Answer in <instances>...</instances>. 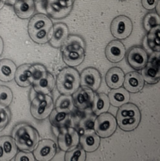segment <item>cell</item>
I'll return each mask as SVG.
<instances>
[{"mask_svg":"<svg viewBox=\"0 0 160 161\" xmlns=\"http://www.w3.org/2000/svg\"><path fill=\"white\" fill-rule=\"evenodd\" d=\"M16 64L11 60L4 58L0 60V81L9 82L14 78L16 70Z\"/></svg>","mask_w":160,"mask_h":161,"instance_id":"cell-21","label":"cell"},{"mask_svg":"<svg viewBox=\"0 0 160 161\" xmlns=\"http://www.w3.org/2000/svg\"><path fill=\"white\" fill-rule=\"evenodd\" d=\"M56 84L61 94L72 95L80 87V75L72 67L63 69L57 76Z\"/></svg>","mask_w":160,"mask_h":161,"instance_id":"cell-2","label":"cell"},{"mask_svg":"<svg viewBox=\"0 0 160 161\" xmlns=\"http://www.w3.org/2000/svg\"><path fill=\"white\" fill-rule=\"evenodd\" d=\"M5 4V0H0V10L3 8Z\"/></svg>","mask_w":160,"mask_h":161,"instance_id":"cell-45","label":"cell"},{"mask_svg":"<svg viewBox=\"0 0 160 161\" xmlns=\"http://www.w3.org/2000/svg\"><path fill=\"white\" fill-rule=\"evenodd\" d=\"M135 117H141V114L139 108L133 103H125L120 106L116 115L118 119H130Z\"/></svg>","mask_w":160,"mask_h":161,"instance_id":"cell-27","label":"cell"},{"mask_svg":"<svg viewBox=\"0 0 160 161\" xmlns=\"http://www.w3.org/2000/svg\"><path fill=\"white\" fill-rule=\"evenodd\" d=\"M53 26V23L48 16L42 13H38L30 19L28 25V33H30Z\"/></svg>","mask_w":160,"mask_h":161,"instance_id":"cell-18","label":"cell"},{"mask_svg":"<svg viewBox=\"0 0 160 161\" xmlns=\"http://www.w3.org/2000/svg\"><path fill=\"white\" fill-rule=\"evenodd\" d=\"M125 47L119 40L110 42L105 48L106 57L112 63H118L121 61L125 56Z\"/></svg>","mask_w":160,"mask_h":161,"instance_id":"cell-12","label":"cell"},{"mask_svg":"<svg viewBox=\"0 0 160 161\" xmlns=\"http://www.w3.org/2000/svg\"><path fill=\"white\" fill-rule=\"evenodd\" d=\"M57 151L55 142L51 139H43L38 142L33 150V155L36 160L50 161L53 159Z\"/></svg>","mask_w":160,"mask_h":161,"instance_id":"cell-7","label":"cell"},{"mask_svg":"<svg viewBox=\"0 0 160 161\" xmlns=\"http://www.w3.org/2000/svg\"><path fill=\"white\" fill-rule=\"evenodd\" d=\"M123 85L128 92L135 93L140 92L143 88L145 81L141 74L136 72H132L125 75Z\"/></svg>","mask_w":160,"mask_h":161,"instance_id":"cell-15","label":"cell"},{"mask_svg":"<svg viewBox=\"0 0 160 161\" xmlns=\"http://www.w3.org/2000/svg\"><path fill=\"white\" fill-rule=\"evenodd\" d=\"M53 26L45 28L30 33H28L31 39L38 44H45L48 43L52 35Z\"/></svg>","mask_w":160,"mask_h":161,"instance_id":"cell-31","label":"cell"},{"mask_svg":"<svg viewBox=\"0 0 160 161\" xmlns=\"http://www.w3.org/2000/svg\"><path fill=\"white\" fill-rule=\"evenodd\" d=\"M86 50H63L62 51L64 62L70 67L80 65L85 58Z\"/></svg>","mask_w":160,"mask_h":161,"instance_id":"cell-23","label":"cell"},{"mask_svg":"<svg viewBox=\"0 0 160 161\" xmlns=\"http://www.w3.org/2000/svg\"><path fill=\"white\" fill-rule=\"evenodd\" d=\"M110 105L108 96L104 93H100L94 95L92 103V110L94 115H99L103 113L107 112Z\"/></svg>","mask_w":160,"mask_h":161,"instance_id":"cell-26","label":"cell"},{"mask_svg":"<svg viewBox=\"0 0 160 161\" xmlns=\"http://www.w3.org/2000/svg\"><path fill=\"white\" fill-rule=\"evenodd\" d=\"M29 70L31 72L32 84L33 83L36 82L43 78L48 74L45 67L39 64L31 65L29 67Z\"/></svg>","mask_w":160,"mask_h":161,"instance_id":"cell-37","label":"cell"},{"mask_svg":"<svg viewBox=\"0 0 160 161\" xmlns=\"http://www.w3.org/2000/svg\"><path fill=\"white\" fill-rule=\"evenodd\" d=\"M53 107V100L50 95L38 93L31 101L30 112L35 119L43 120L50 116Z\"/></svg>","mask_w":160,"mask_h":161,"instance_id":"cell-3","label":"cell"},{"mask_svg":"<svg viewBox=\"0 0 160 161\" xmlns=\"http://www.w3.org/2000/svg\"><path fill=\"white\" fill-rule=\"evenodd\" d=\"M11 119V112L8 107L0 108V132L5 129Z\"/></svg>","mask_w":160,"mask_h":161,"instance_id":"cell-38","label":"cell"},{"mask_svg":"<svg viewBox=\"0 0 160 161\" xmlns=\"http://www.w3.org/2000/svg\"><path fill=\"white\" fill-rule=\"evenodd\" d=\"M3 50H4V42L3 38L0 36V57L3 54Z\"/></svg>","mask_w":160,"mask_h":161,"instance_id":"cell-43","label":"cell"},{"mask_svg":"<svg viewBox=\"0 0 160 161\" xmlns=\"http://www.w3.org/2000/svg\"><path fill=\"white\" fill-rule=\"evenodd\" d=\"M109 103L114 107H120L129 102L130 95L125 88H118L111 90L108 93Z\"/></svg>","mask_w":160,"mask_h":161,"instance_id":"cell-20","label":"cell"},{"mask_svg":"<svg viewBox=\"0 0 160 161\" xmlns=\"http://www.w3.org/2000/svg\"><path fill=\"white\" fill-rule=\"evenodd\" d=\"M69 35V30L67 25L63 23H58L53 26L51 37L49 41L51 47L60 48Z\"/></svg>","mask_w":160,"mask_h":161,"instance_id":"cell-13","label":"cell"},{"mask_svg":"<svg viewBox=\"0 0 160 161\" xmlns=\"http://www.w3.org/2000/svg\"><path fill=\"white\" fill-rule=\"evenodd\" d=\"M95 117L94 115H88L84 117L80 123V128L84 131L94 130Z\"/></svg>","mask_w":160,"mask_h":161,"instance_id":"cell-39","label":"cell"},{"mask_svg":"<svg viewBox=\"0 0 160 161\" xmlns=\"http://www.w3.org/2000/svg\"><path fill=\"white\" fill-rule=\"evenodd\" d=\"M116 127V119L109 113H103L95 119L94 130L99 137L107 138L110 137L115 133Z\"/></svg>","mask_w":160,"mask_h":161,"instance_id":"cell-4","label":"cell"},{"mask_svg":"<svg viewBox=\"0 0 160 161\" xmlns=\"http://www.w3.org/2000/svg\"><path fill=\"white\" fill-rule=\"evenodd\" d=\"M15 161H35V158L33 154L31 152L21 151L17 153L14 158Z\"/></svg>","mask_w":160,"mask_h":161,"instance_id":"cell-40","label":"cell"},{"mask_svg":"<svg viewBox=\"0 0 160 161\" xmlns=\"http://www.w3.org/2000/svg\"><path fill=\"white\" fill-rule=\"evenodd\" d=\"M125 79V74L121 69L119 67H113L106 73L105 80L107 85L115 89L121 86Z\"/></svg>","mask_w":160,"mask_h":161,"instance_id":"cell-19","label":"cell"},{"mask_svg":"<svg viewBox=\"0 0 160 161\" xmlns=\"http://www.w3.org/2000/svg\"><path fill=\"white\" fill-rule=\"evenodd\" d=\"M72 8L63 6L58 0H47L46 10L50 17L59 19L67 17L71 13Z\"/></svg>","mask_w":160,"mask_h":161,"instance_id":"cell-17","label":"cell"},{"mask_svg":"<svg viewBox=\"0 0 160 161\" xmlns=\"http://www.w3.org/2000/svg\"><path fill=\"white\" fill-rule=\"evenodd\" d=\"M70 113L58 112L53 110L50 115V122L51 124L56 128H63L70 120Z\"/></svg>","mask_w":160,"mask_h":161,"instance_id":"cell-29","label":"cell"},{"mask_svg":"<svg viewBox=\"0 0 160 161\" xmlns=\"http://www.w3.org/2000/svg\"><path fill=\"white\" fill-rule=\"evenodd\" d=\"M13 93L8 86L0 85V108L8 107L12 103Z\"/></svg>","mask_w":160,"mask_h":161,"instance_id":"cell-33","label":"cell"},{"mask_svg":"<svg viewBox=\"0 0 160 161\" xmlns=\"http://www.w3.org/2000/svg\"><path fill=\"white\" fill-rule=\"evenodd\" d=\"M120 1H125V0H120Z\"/></svg>","mask_w":160,"mask_h":161,"instance_id":"cell-46","label":"cell"},{"mask_svg":"<svg viewBox=\"0 0 160 161\" xmlns=\"http://www.w3.org/2000/svg\"><path fill=\"white\" fill-rule=\"evenodd\" d=\"M18 152V147L11 136L0 137V161H11Z\"/></svg>","mask_w":160,"mask_h":161,"instance_id":"cell-11","label":"cell"},{"mask_svg":"<svg viewBox=\"0 0 160 161\" xmlns=\"http://www.w3.org/2000/svg\"><path fill=\"white\" fill-rule=\"evenodd\" d=\"M61 52L63 50H86L85 42L82 38L77 35L68 36L67 39L61 47Z\"/></svg>","mask_w":160,"mask_h":161,"instance_id":"cell-28","label":"cell"},{"mask_svg":"<svg viewBox=\"0 0 160 161\" xmlns=\"http://www.w3.org/2000/svg\"><path fill=\"white\" fill-rule=\"evenodd\" d=\"M29 64H23L16 69L14 80L18 85L21 87H27L32 85Z\"/></svg>","mask_w":160,"mask_h":161,"instance_id":"cell-24","label":"cell"},{"mask_svg":"<svg viewBox=\"0 0 160 161\" xmlns=\"http://www.w3.org/2000/svg\"><path fill=\"white\" fill-rule=\"evenodd\" d=\"M13 6L16 16L23 19L31 17L36 9L34 0H16Z\"/></svg>","mask_w":160,"mask_h":161,"instance_id":"cell-14","label":"cell"},{"mask_svg":"<svg viewBox=\"0 0 160 161\" xmlns=\"http://www.w3.org/2000/svg\"><path fill=\"white\" fill-rule=\"evenodd\" d=\"M81 147L85 152L92 153L98 149L100 144V138L94 130L84 131L80 137Z\"/></svg>","mask_w":160,"mask_h":161,"instance_id":"cell-16","label":"cell"},{"mask_svg":"<svg viewBox=\"0 0 160 161\" xmlns=\"http://www.w3.org/2000/svg\"><path fill=\"white\" fill-rule=\"evenodd\" d=\"M148 61V54L141 47H133L128 53L127 62L130 67L136 70H142L147 64Z\"/></svg>","mask_w":160,"mask_h":161,"instance_id":"cell-8","label":"cell"},{"mask_svg":"<svg viewBox=\"0 0 160 161\" xmlns=\"http://www.w3.org/2000/svg\"><path fill=\"white\" fill-rule=\"evenodd\" d=\"M34 90L40 94H49L53 90L55 80L53 75L48 73L45 77L32 84Z\"/></svg>","mask_w":160,"mask_h":161,"instance_id":"cell-22","label":"cell"},{"mask_svg":"<svg viewBox=\"0 0 160 161\" xmlns=\"http://www.w3.org/2000/svg\"><path fill=\"white\" fill-rule=\"evenodd\" d=\"M16 1V0H5V4L9 6H13Z\"/></svg>","mask_w":160,"mask_h":161,"instance_id":"cell-44","label":"cell"},{"mask_svg":"<svg viewBox=\"0 0 160 161\" xmlns=\"http://www.w3.org/2000/svg\"><path fill=\"white\" fill-rule=\"evenodd\" d=\"M141 3L144 8L147 10H153L156 8L158 0H141Z\"/></svg>","mask_w":160,"mask_h":161,"instance_id":"cell-41","label":"cell"},{"mask_svg":"<svg viewBox=\"0 0 160 161\" xmlns=\"http://www.w3.org/2000/svg\"><path fill=\"white\" fill-rule=\"evenodd\" d=\"M75 0H58L59 3L64 7H73Z\"/></svg>","mask_w":160,"mask_h":161,"instance_id":"cell-42","label":"cell"},{"mask_svg":"<svg viewBox=\"0 0 160 161\" xmlns=\"http://www.w3.org/2000/svg\"><path fill=\"white\" fill-rule=\"evenodd\" d=\"M94 91L86 86L79 88L72 96L74 106L80 110H84L90 106L94 100Z\"/></svg>","mask_w":160,"mask_h":161,"instance_id":"cell-10","label":"cell"},{"mask_svg":"<svg viewBox=\"0 0 160 161\" xmlns=\"http://www.w3.org/2000/svg\"><path fill=\"white\" fill-rule=\"evenodd\" d=\"M86 155L85 151L81 147H75L67 151L65 161H85Z\"/></svg>","mask_w":160,"mask_h":161,"instance_id":"cell-36","label":"cell"},{"mask_svg":"<svg viewBox=\"0 0 160 161\" xmlns=\"http://www.w3.org/2000/svg\"><path fill=\"white\" fill-rule=\"evenodd\" d=\"M142 77L143 80L148 84H155L160 81V65L152 62L147 63L142 69Z\"/></svg>","mask_w":160,"mask_h":161,"instance_id":"cell-25","label":"cell"},{"mask_svg":"<svg viewBox=\"0 0 160 161\" xmlns=\"http://www.w3.org/2000/svg\"><path fill=\"white\" fill-rule=\"evenodd\" d=\"M12 137L18 149L31 152L36 147L40 136L37 130L27 123H19L12 131Z\"/></svg>","mask_w":160,"mask_h":161,"instance_id":"cell-1","label":"cell"},{"mask_svg":"<svg viewBox=\"0 0 160 161\" xmlns=\"http://www.w3.org/2000/svg\"><path fill=\"white\" fill-rule=\"evenodd\" d=\"M147 42L149 47L156 52L160 50V25H158L148 31Z\"/></svg>","mask_w":160,"mask_h":161,"instance_id":"cell-32","label":"cell"},{"mask_svg":"<svg viewBox=\"0 0 160 161\" xmlns=\"http://www.w3.org/2000/svg\"><path fill=\"white\" fill-rule=\"evenodd\" d=\"M74 103L72 95H60L55 103V110L58 112L70 113L74 109Z\"/></svg>","mask_w":160,"mask_h":161,"instance_id":"cell-30","label":"cell"},{"mask_svg":"<svg viewBox=\"0 0 160 161\" xmlns=\"http://www.w3.org/2000/svg\"><path fill=\"white\" fill-rule=\"evenodd\" d=\"M144 29L147 31H149L152 28L160 25V18L157 13H149L147 14L143 21Z\"/></svg>","mask_w":160,"mask_h":161,"instance_id":"cell-35","label":"cell"},{"mask_svg":"<svg viewBox=\"0 0 160 161\" xmlns=\"http://www.w3.org/2000/svg\"><path fill=\"white\" fill-rule=\"evenodd\" d=\"M58 143L60 149L67 152L79 144V133L73 127L63 128L58 135Z\"/></svg>","mask_w":160,"mask_h":161,"instance_id":"cell-6","label":"cell"},{"mask_svg":"<svg viewBox=\"0 0 160 161\" xmlns=\"http://www.w3.org/2000/svg\"><path fill=\"white\" fill-rule=\"evenodd\" d=\"M101 75L95 68L88 67L83 70L80 75V85L97 90L101 86Z\"/></svg>","mask_w":160,"mask_h":161,"instance_id":"cell-9","label":"cell"},{"mask_svg":"<svg viewBox=\"0 0 160 161\" xmlns=\"http://www.w3.org/2000/svg\"><path fill=\"white\" fill-rule=\"evenodd\" d=\"M141 117H135L130 119H118L116 122L121 129L125 131H131L135 129L140 122Z\"/></svg>","mask_w":160,"mask_h":161,"instance_id":"cell-34","label":"cell"},{"mask_svg":"<svg viewBox=\"0 0 160 161\" xmlns=\"http://www.w3.org/2000/svg\"><path fill=\"white\" fill-rule=\"evenodd\" d=\"M110 30L112 35L118 39L124 40L130 36L133 31V23L130 18L125 15L118 16L111 21Z\"/></svg>","mask_w":160,"mask_h":161,"instance_id":"cell-5","label":"cell"}]
</instances>
